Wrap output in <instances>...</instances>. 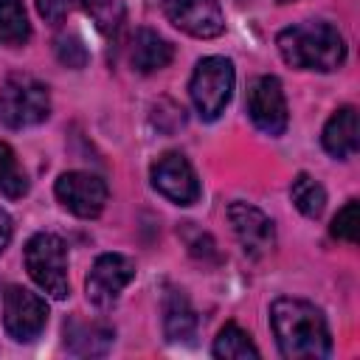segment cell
I'll list each match as a JSON object with an SVG mask.
<instances>
[{
  "mask_svg": "<svg viewBox=\"0 0 360 360\" xmlns=\"http://www.w3.org/2000/svg\"><path fill=\"white\" fill-rule=\"evenodd\" d=\"M276 343L290 360H323L332 354V335L323 312L304 298H276L270 307Z\"/></svg>",
  "mask_w": 360,
  "mask_h": 360,
  "instance_id": "cell-1",
  "label": "cell"
},
{
  "mask_svg": "<svg viewBox=\"0 0 360 360\" xmlns=\"http://www.w3.org/2000/svg\"><path fill=\"white\" fill-rule=\"evenodd\" d=\"M278 53L287 65L298 70H318L332 73L346 62V42L343 34L323 20H309L284 28L276 37Z\"/></svg>",
  "mask_w": 360,
  "mask_h": 360,
  "instance_id": "cell-2",
  "label": "cell"
},
{
  "mask_svg": "<svg viewBox=\"0 0 360 360\" xmlns=\"http://www.w3.org/2000/svg\"><path fill=\"white\" fill-rule=\"evenodd\" d=\"M48 112H51V96L39 79H34L28 73H14L3 82V87H0V121L8 129L37 127L48 118Z\"/></svg>",
  "mask_w": 360,
  "mask_h": 360,
  "instance_id": "cell-3",
  "label": "cell"
},
{
  "mask_svg": "<svg viewBox=\"0 0 360 360\" xmlns=\"http://www.w3.org/2000/svg\"><path fill=\"white\" fill-rule=\"evenodd\" d=\"M233 82H236V73H233L231 59L205 56L197 62L191 82H188V93H191V101H194L200 118H205V121L219 118V112L231 101Z\"/></svg>",
  "mask_w": 360,
  "mask_h": 360,
  "instance_id": "cell-4",
  "label": "cell"
},
{
  "mask_svg": "<svg viewBox=\"0 0 360 360\" xmlns=\"http://www.w3.org/2000/svg\"><path fill=\"white\" fill-rule=\"evenodd\" d=\"M25 267L48 295H68V250L56 233H34L25 242Z\"/></svg>",
  "mask_w": 360,
  "mask_h": 360,
  "instance_id": "cell-5",
  "label": "cell"
},
{
  "mask_svg": "<svg viewBox=\"0 0 360 360\" xmlns=\"http://www.w3.org/2000/svg\"><path fill=\"white\" fill-rule=\"evenodd\" d=\"M48 321V304L25 287H8L3 295V326L17 343L34 340Z\"/></svg>",
  "mask_w": 360,
  "mask_h": 360,
  "instance_id": "cell-6",
  "label": "cell"
},
{
  "mask_svg": "<svg viewBox=\"0 0 360 360\" xmlns=\"http://www.w3.org/2000/svg\"><path fill=\"white\" fill-rule=\"evenodd\" d=\"M248 115L264 135H281L287 129V98L276 76H259L248 87Z\"/></svg>",
  "mask_w": 360,
  "mask_h": 360,
  "instance_id": "cell-7",
  "label": "cell"
},
{
  "mask_svg": "<svg viewBox=\"0 0 360 360\" xmlns=\"http://www.w3.org/2000/svg\"><path fill=\"white\" fill-rule=\"evenodd\" d=\"M163 14L174 28L197 39H214L225 31L219 0H163Z\"/></svg>",
  "mask_w": 360,
  "mask_h": 360,
  "instance_id": "cell-8",
  "label": "cell"
},
{
  "mask_svg": "<svg viewBox=\"0 0 360 360\" xmlns=\"http://www.w3.org/2000/svg\"><path fill=\"white\" fill-rule=\"evenodd\" d=\"M152 186L174 205H194L200 200V180L180 152H166L152 163Z\"/></svg>",
  "mask_w": 360,
  "mask_h": 360,
  "instance_id": "cell-9",
  "label": "cell"
},
{
  "mask_svg": "<svg viewBox=\"0 0 360 360\" xmlns=\"http://www.w3.org/2000/svg\"><path fill=\"white\" fill-rule=\"evenodd\" d=\"M53 191H56L59 202L82 219L98 217L107 205V186H104L101 177H96L90 172H65V174H59Z\"/></svg>",
  "mask_w": 360,
  "mask_h": 360,
  "instance_id": "cell-10",
  "label": "cell"
},
{
  "mask_svg": "<svg viewBox=\"0 0 360 360\" xmlns=\"http://www.w3.org/2000/svg\"><path fill=\"white\" fill-rule=\"evenodd\" d=\"M228 219H231V228H233L245 256L264 259L267 253H273L276 228H273V222L264 211H259L256 205H248V202H231L228 205Z\"/></svg>",
  "mask_w": 360,
  "mask_h": 360,
  "instance_id": "cell-11",
  "label": "cell"
},
{
  "mask_svg": "<svg viewBox=\"0 0 360 360\" xmlns=\"http://www.w3.org/2000/svg\"><path fill=\"white\" fill-rule=\"evenodd\" d=\"M135 278V264L121 253H101L87 276V298L96 307H112L124 287Z\"/></svg>",
  "mask_w": 360,
  "mask_h": 360,
  "instance_id": "cell-12",
  "label": "cell"
},
{
  "mask_svg": "<svg viewBox=\"0 0 360 360\" xmlns=\"http://www.w3.org/2000/svg\"><path fill=\"white\" fill-rule=\"evenodd\" d=\"M321 141H323V149H326L332 158H340V160H343V158L354 155L357 146H360V135H357V110H354L352 104L335 110L332 118H329L326 127H323Z\"/></svg>",
  "mask_w": 360,
  "mask_h": 360,
  "instance_id": "cell-13",
  "label": "cell"
},
{
  "mask_svg": "<svg viewBox=\"0 0 360 360\" xmlns=\"http://www.w3.org/2000/svg\"><path fill=\"white\" fill-rule=\"evenodd\" d=\"M129 59H132V68H135V70H141V73H155V70L166 68V65L174 59V48H172L158 31L141 28V31H135V37H132Z\"/></svg>",
  "mask_w": 360,
  "mask_h": 360,
  "instance_id": "cell-14",
  "label": "cell"
},
{
  "mask_svg": "<svg viewBox=\"0 0 360 360\" xmlns=\"http://www.w3.org/2000/svg\"><path fill=\"white\" fill-rule=\"evenodd\" d=\"M112 343V329L107 323H84V321H70L65 323V346L79 354V357H96L104 354Z\"/></svg>",
  "mask_w": 360,
  "mask_h": 360,
  "instance_id": "cell-15",
  "label": "cell"
},
{
  "mask_svg": "<svg viewBox=\"0 0 360 360\" xmlns=\"http://www.w3.org/2000/svg\"><path fill=\"white\" fill-rule=\"evenodd\" d=\"M197 329V315L194 307L188 304L186 292L180 290H169L163 298V332L172 343H183L188 338H194Z\"/></svg>",
  "mask_w": 360,
  "mask_h": 360,
  "instance_id": "cell-16",
  "label": "cell"
},
{
  "mask_svg": "<svg viewBox=\"0 0 360 360\" xmlns=\"http://www.w3.org/2000/svg\"><path fill=\"white\" fill-rule=\"evenodd\" d=\"M214 357L222 360H248V357H259L256 343L250 340V335L236 326V323H225L214 340Z\"/></svg>",
  "mask_w": 360,
  "mask_h": 360,
  "instance_id": "cell-17",
  "label": "cell"
},
{
  "mask_svg": "<svg viewBox=\"0 0 360 360\" xmlns=\"http://www.w3.org/2000/svg\"><path fill=\"white\" fill-rule=\"evenodd\" d=\"M290 197H292L295 208H298L304 217H309V219H318V217L323 214V208H326V191H323V186H321L315 177H309L307 172H301V174L292 180Z\"/></svg>",
  "mask_w": 360,
  "mask_h": 360,
  "instance_id": "cell-18",
  "label": "cell"
},
{
  "mask_svg": "<svg viewBox=\"0 0 360 360\" xmlns=\"http://www.w3.org/2000/svg\"><path fill=\"white\" fill-rule=\"evenodd\" d=\"M28 37L31 25L22 0H0V39L8 45H22Z\"/></svg>",
  "mask_w": 360,
  "mask_h": 360,
  "instance_id": "cell-19",
  "label": "cell"
},
{
  "mask_svg": "<svg viewBox=\"0 0 360 360\" xmlns=\"http://www.w3.org/2000/svg\"><path fill=\"white\" fill-rule=\"evenodd\" d=\"M25 191H28V177H25L14 149L6 141H0V194L17 200Z\"/></svg>",
  "mask_w": 360,
  "mask_h": 360,
  "instance_id": "cell-20",
  "label": "cell"
},
{
  "mask_svg": "<svg viewBox=\"0 0 360 360\" xmlns=\"http://www.w3.org/2000/svg\"><path fill=\"white\" fill-rule=\"evenodd\" d=\"M87 17L107 37H115L124 25V3L121 0H82Z\"/></svg>",
  "mask_w": 360,
  "mask_h": 360,
  "instance_id": "cell-21",
  "label": "cell"
},
{
  "mask_svg": "<svg viewBox=\"0 0 360 360\" xmlns=\"http://www.w3.org/2000/svg\"><path fill=\"white\" fill-rule=\"evenodd\" d=\"M56 59L65 65V68H73V70H79V68H84L87 65V59H90V51H87V45L76 37V34H62L59 39H56Z\"/></svg>",
  "mask_w": 360,
  "mask_h": 360,
  "instance_id": "cell-22",
  "label": "cell"
},
{
  "mask_svg": "<svg viewBox=\"0 0 360 360\" xmlns=\"http://www.w3.org/2000/svg\"><path fill=\"white\" fill-rule=\"evenodd\" d=\"M357 231H360V205H357V200H349L332 219V236L354 245L357 242Z\"/></svg>",
  "mask_w": 360,
  "mask_h": 360,
  "instance_id": "cell-23",
  "label": "cell"
},
{
  "mask_svg": "<svg viewBox=\"0 0 360 360\" xmlns=\"http://www.w3.org/2000/svg\"><path fill=\"white\" fill-rule=\"evenodd\" d=\"M186 242H188V250H191V256H197V259H214L217 256V248H214V239L208 236V233H202V231H197V228H188V222H186Z\"/></svg>",
  "mask_w": 360,
  "mask_h": 360,
  "instance_id": "cell-24",
  "label": "cell"
},
{
  "mask_svg": "<svg viewBox=\"0 0 360 360\" xmlns=\"http://www.w3.org/2000/svg\"><path fill=\"white\" fill-rule=\"evenodd\" d=\"M73 0H37V11L45 17V22H62Z\"/></svg>",
  "mask_w": 360,
  "mask_h": 360,
  "instance_id": "cell-25",
  "label": "cell"
},
{
  "mask_svg": "<svg viewBox=\"0 0 360 360\" xmlns=\"http://www.w3.org/2000/svg\"><path fill=\"white\" fill-rule=\"evenodd\" d=\"M11 233H14V225H11V217L0 208V253L8 248V242H11Z\"/></svg>",
  "mask_w": 360,
  "mask_h": 360,
  "instance_id": "cell-26",
  "label": "cell"
},
{
  "mask_svg": "<svg viewBox=\"0 0 360 360\" xmlns=\"http://www.w3.org/2000/svg\"><path fill=\"white\" fill-rule=\"evenodd\" d=\"M278 3H292V0H278Z\"/></svg>",
  "mask_w": 360,
  "mask_h": 360,
  "instance_id": "cell-27",
  "label": "cell"
}]
</instances>
